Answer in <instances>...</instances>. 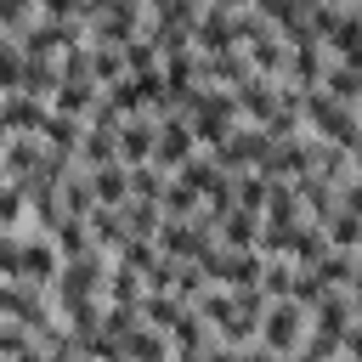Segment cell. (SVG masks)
Segmentation results:
<instances>
[{"mask_svg":"<svg viewBox=\"0 0 362 362\" xmlns=\"http://www.w3.org/2000/svg\"><path fill=\"white\" fill-rule=\"evenodd\" d=\"M351 164H356V175H362V147H356V153H351Z\"/></svg>","mask_w":362,"mask_h":362,"instance_id":"obj_28","label":"cell"},{"mask_svg":"<svg viewBox=\"0 0 362 362\" xmlns=\"http://www.w3.org/2000/svg\"><path fill=\"white\" fill-rule=\"evenodd\" d=\"M90 243L102 255L119 260V249L130 243V226H124V209H90Z\"/></svg>","mask_w":362,"mask_h":362,"instance_id":"obj_12","label":"cell"},{"mask_svg":"<svg viewBox=\"0 0 362 362\" xmlns=\"http://www.w3.org/2000/svg\"><path fill=\"white\" fill-rule=\"evenodd\" d=\"M328 294H339V288H334V277H328L322 266H300V272H294V294H288V300H300L305 311H317Z\"/></svg>","mask_w":362,"mask_h":362,"instance_id":"obj_13","label":"cell"},{"mask_svg":"<svg viewBox=\"0 0 362 362\" xmlns=\"http://www.w3.org/2000/svg\"><path fill=\"white\" fill-rule=\"evenodd\" d=\"M288 362H305V356H288Z\"/></svg>","mask_w":362,"mask_h":362,"instance_id":"obj_30","label":"cell"},{"mask_svg":"<svg viewBox=\"0 0 362 362\" xmlns=\"http://www.w3.org/2000/svg\"><path fill=\"white\" fill-rule=\"evenodd\" d=\"M198 272L209 277V288H226V294H243V288H260L266 277V255H232V249H215L209 260H198Z\"/></svg>","mask_w":362,"mask_h":362,"instance_id":"obj_4","label":"cell"},{"mask_svg":"<svg viewBox=\"0 0 362 362\" xmlns=\"http://www.w3.org/2000/svg\"><path fill=\"white\" fill-rule=\"evenodd\" d=\"M204 362H243V351H238V345H221V339H215V345L204 351Z\"/></svg>","mask_w":362,"mask_h":362,"instance_id":"obj_24","label":"cell"},{"mask_svg":"<svg viewBox=\"0 0 362 362\" xmlns=\"http://www.w3.org/2000/svg\"><path fill=\"white\" fill-rule=\"evenodd\" d=\"M45 119H51V102L23 96V90L0 96V130H6V136H40V130H45Z\"/></svg>","mask_w":362,"mask_h":362,"instance_id":"obj_9","label":"cell"},{"mask_svg":"<svg viewBox=\"0 0 362 362\" xmlns=\"http://www.w3.org/2000/svg\"><path fill=\"white\" fill-rule=\"evenodd\" d=\"M102 300H107V305H141V300H147V277L113 260V277H107V294H102Z\"/></svg>","mask_w":362,"mask_h":362,"instance_id":"obj_14","label":"cell"},{"mask_svg":"<svg viewBox=\"0 0 362 362\" xmlns=\"http://www.w3.org/2000/svg\"><path fill=\"white\" fill-rule=\"evenodd\" d=\"M339 209H345V215H356V221H362V175H351V181H345V187H339Z\"/></svg>","mask_w":362,"mask_h":362,"instance_id":"obj_23","label":"cell"},{"mask_svg":"<svg viewBox=\"0 0 362 362\" xmlns=\"http://www.w3.org/2000/svg\"><path fill=\"white\" fill-rule=\"evenodd\" d=\"M272 147H277V141H272L260 124H238V130L226 136V147L215 153V164H221L226 175H249V170H266Z\"/></svg>","mask_w":362,"mask_h":362,"instance_id":"obj_6","label":"cell"},{"mask_svg":"<svg viewBox=\"0 0 362 362\" xmlns=\"http://www.w3.org/2000/svg\"><path fill=\"white\" fill-rule=\"evenodd\" d=\"M356 322H362V300H356Z\"/></svg>","mask_w":362,"mask_h":362,"instance_id":"obj_29","label":"cell"},{"mask_svg":"<svg viewBox=\"0 0 362 362\" xmlns=\"http://www.w3.org/2000/svg\"><path fill=\"white\" fill-rule=\"evenodd\" d=\"M305 334H311V311L300 300H272V311L260 322V345H272L277 356H300Z\"/></svg>","mask_w":362,"mask_h":362,"instance_id":"obj_5","label":"cell"},{"mask_svg":"<svg viewBox=\"0 0 362 362\" xmlns=\"http://www.w3.org/2000/svg\"><path fill=\"white\" fill-rule=\"evenodd\" d=\"M232 96H238L243 124H260V130H266V124L277 119V107H283V85H277V79H266V74H255V79H249V85H238Z\"/></svg>","mask_w":362,"mask_h":362,"instance_id":"obj_8","label":"cell"},{"mask_svg":"<svg viewBox=\"0 0 362 362\" xmlns=\"http://www.w3.org/2000/svg\"><path fill=\"white\" fill-rule=\"evenodd\" d=\"M198 153H204V147H198V136H192V119H187V113H170V119H158V153H153V164H158L164 175L187 170Z\"/></svg>","mask_w":362,"mask_h":362,"instance_id":"obj_7","label":"cell"},{"mask_svg":"<svg viewBox=\"0 0 362 362\" xmlns=\"http://www.w3.org/2000/svg\"><path fill=\"white\" fill-rule=\"evenodd\" d=\"M62 249L45 238V232H34V238H0V277L6 283H17V288H57V277H62Z\"/></svg>","mask_w":362,"mask_h":362,"instance_id":"obj_1","label":"cell"},{"mask_svg":"<svg viewBox=\"0 0 362 362\" xmlns=\"http://www.w3.org/2000/svg\"><path fill=\"white\" fill-rule=\"evenodd\" d=\"M153 153H158V119L153 113L124 119V130H119V164L141 170V164H153Z\"/></svg>","mask_w":362,"mask_h":362,"instance_id":"obj_10","label":"cell"},{"mask_svg":"<svg viewBox=\"0 0 362 362\" xmlns=\"http://www.w3.org/2000/svg\"><path fill=\"white\" fill-rule=\"evenodd\" d=\"M0 311H6V322H11V328L34 334V339H45V334L62 322L57 294H45V288H17V283H6V288H0Z\"/></svg>","mask_w":362,"mask_h":362,"instance_id":"obj_3","label":"cell"},{"mask_svg":"<svg viewBox=\"0 0 362 362\" xmlns=\"http://www.w3.org/2000/svg\"><path fill=\"white\" fill-rule=\"evenodd\" d=\"M90 74H96L102 90H113V85L130 74V62H124V51H113V45H90Z\"/></svg>","mask_w":362,"mask_h":362,"instance_id":"obj_19","label":"cell"},{"mask_svg":"<svg viewBox=\"0 0 362 362\" xmlns=\"http://www.w3.org/2000/svg\"><path fill=\"white\" fill-rule=\"evenodd\" d=\"M124 226H130V238H158V226H164V209L158 204H141V198H130L124 204Z\"/></svg>","mask_w":362,"mask_h":362,"instance_id":"obj_20","label":"cell"},{"mask_svg":"<svg viewBox=\"0 0 362 362\" xmlns=\"http://www.w3.org/2000/svg\"><path fill=\"white\" fill-rule=\"evenodd\" d=\"M158 260H164V255H158V243H147V238H130V243L119 249V266H130V272H141V277H147Z\"/></svg>","mask_w":362,"mask_h":362,"instance_id":"obj_22","label":"cell"},{"mask_svg":"<svg viewBox=\"0 0 362 362\" xmlns=\"http://www.w3.org/2000/svg\"><path fill=\"white\" fill-rule=\"evenodd\" d=\"M147 28H153V6H141V0H102V6H96V23H90V45L124 51V45L141 40Z\"/></svg>","mask_w":362,"mask_h":362,"instance_id":"obj_2","label":"cell"},{"mask_svg":"<svg viewBox=\"0 0 362 362\" xmlns=\"http://www.w3.org/2000/svg\"><path fill=\"white\" fill-rule=\"evenodd\" d=\"M243 362H288V356H277L272 345H249V351H243Z\"/></svg>","mask_w":362,"mask_h":362,"instance_id":"obj_25","label":"cell"},{"mask_svg":"<svg viewBox=\"0 0 362 362\" xmlns=\"http://www.w3.org/2000/svg\"><path fill=\"white\" fill-rule=\"evenodd\" d=\"M322 232H328V243H334V255H362V221L356 215H328L322 221Z\"/></svg>","mask_w":362,"mask_h":362,"instance_id":"obj_18","label":"cell"},{"mask_svg":"<svg viewBox=\"0 0 362 362\" xmlns=\"http://www.w3.org/2000/svg\"><path fill=\"white\" fill-rule=\"evenodd\" d=\"M192 311H198V317L209 322V334H221V328H226V322L238 317V300H232L226 288H209V294H204V300H198Z\"/></svg>","mask_w":362,"mask_h":362,"instance_id":"obj_21","label":"cell"},{"mask_svg":"<svg viewBox=\"0 0 362 362\" xmlns=\"http://www.w3.org/2000/svg\"><path fill=\"white\" fill-rule=\"evenodd\" d=\"M351 300H362V266H356V277H351V288H345Z\"/></svg>","mask_w":362,"mask_h":362,"instance_id":"obj_26","label":"cell"},{"mask_svg":"<svg viewBox=\"0 0 362 362\" xmlns=\"http://www.w3.org/2000/svg\"><path fill=\"white\" fill-rule=\"evenodd\" d=\"M187 311H192V305H187L181 294H147V300H141V317H147V328H158V334H170Z\"/></svg>","mask_w":362,"mask_h":362,"instance_id":"obj_15","label":"cell"},{"mask_svg":"<svg viewBox=\"0 0 362 362\" xmlns=\"http://www.w3.org/2000/svg\"><path fill=\"white\" fill-rule=\"evenodd\" d=\"M124 351H130V362H170V356H175L170 334H158V328H136V334L124 339Z\"/></svg>","mask_w":362,"mask_h":362,"instance_id":"obj_16","label":"cell"},{"mask_svg":"<svg viewBox=\"0 0 362 362\" xmlns=\"http://www.w3.org/2000/svg\"><path fill=\"white\" fill-rule=\"evenodd\" d=\"M322 90H328L334 102H345V107H362V68L334 62V68H328V79H322Z\"/></svg>","mask_w":362,"mask_h":362,"instance_id":"obj_17","label":"cell"},{"mask_svg":"<svg viewBox=\"0 0 362 362\" xmlns=\"http://www.w3.org/2000/svg\"><path fill=\"white\" fill-rule=\"evenodd\" d=\"M90 192H96V209H124L136 192H130V164H107V170H90Z\"/></svg>","mask_w":362,"mask_h":362,"instance_id":"obj_11","label":"cell"},{"mask_svg":"<svg viewBox=\"0 0 362 362\" xmlns=\"http://www.w3.org/2000/svg\"><path fill=\"white\" fill-rule=\"evenodd\" d=\"M51 362H90V356H79V351H68V356H51Z\"/></svg>","mask_w":362,"mask_h":362,"instance_id":"obj_27","label":"cell"}]
</instances>
